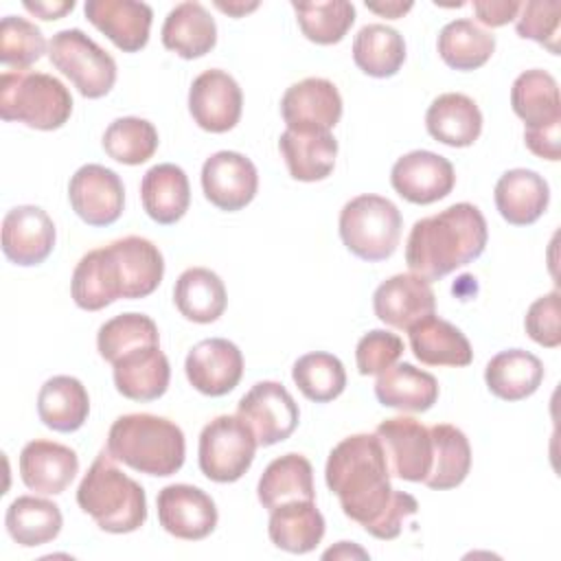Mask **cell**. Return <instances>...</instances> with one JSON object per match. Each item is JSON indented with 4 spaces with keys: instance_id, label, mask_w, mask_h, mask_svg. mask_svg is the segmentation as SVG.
I'll return each mask as SVG.
<instances>
[{
    "instance_id": "6da1fadb",
    "label": "cell",
    "mask_w": 561,
    "mask_h": 561,
    "mask_svg": "<svg viewBox=\"0 0 561 561\" xmlns=\"http://www.w3.org/2000/svg\"><path fill=\"white\" fill-rule=\"evenodd\" d=\"M324 480L337 495L342 513L383 541L399 537L403 522L419 511L410 493L392 489L377 434H353L340 440L327 458Z\"/></svg>"
},
{
    "instance_id": "7a4b0ae2",
    "label": "cell",
    "mask_w": 561,
    "mask_h": 561,
    "mask_svg": "<svg viewBox=\"0 0 561 561\" xmlns=\"http://www.w3.org/2000/svg\"><path fill=\"white\" fill-rule=\"evenodd\" d=\"M486 219L478 206L458 202L414 221L405 241V263L425 280H440L476 261L486 248Z\"/></svg>"
},
{
    "instance_id": "3957f363",
    "label": "cell",
    "mask_w": 561,
    "mask_h": 561,
    "mask_svg": "<svg viewBox=\"0 0 561 561\" xmlns=\"http://www.w3.org/2000/svg\"><path fill=\"white\" fill-rule=\"evenodd\" d=\"M110 456L134 471L167 478L182 469L186 440L180 425L164 416L136 412L118 416L107 434Z\"/></svg>"
},
{
    "instance_id": "277c9868",
    "label": "cell",
    "mask_w": 561,
    "mask_h": 561,
    "mask_svg": "<svg viewBox=\"0 0 561 561\" xmlns=\"http://www.w3.org/2000/svg\"><path fill=\"white\" fill-rule=\"evenodd\" d=\"M79 508L96 526L112 535L138 530L147 519L145 489L123 473L107 449H103L77 489Z\"/></svg>"
},
{
    "instance_id": "5b68a950",
    "label": "cell",
    "mask_w": 561,
    "mask_h": 561,
    "mask_svg": "<svg viewBox=\"0 0 561 561\" xmlns=\"http://www.w3.org/2000/svg\"><path fill=\"white\" fill-rule=\"evenodd\" d=\"M72 114L70 90L53 75L31 70H4L0 75V116L26 127L53 131Z\"/></svg>"
},
{
    "instance_id": "8992f818",
    "label": "cell",
    "mask_w": 561,
    "mask_h": 561,
    "mask_svg": "<svg viewBox=\"0 0 561 561\" xmlns=\"http://www.w3.org/2000/svg\"><path fill=\"white\" fill-rule=\"evenodd\" d=\"M401 213L399 208L373 193L348 199L340 210V237L342 243L357 259L377 263L394 254L401 239Z\"/></svg>"
},
{
    "instance_id": "52a82bcc",
    "label": "cell",
    "mask_w": 561,
    "mask_h": 561,
    "mask_svg": "<svg viewBox=\"0 0 561 561\" xmlns=\"http://www.w3.org/2000/svg\"><path fill=\"white\" fill-rule=\"evenodd\" d=\"M50 64L85 99L105 96L116 83V61L81 28H64L48 42Z\"/></svg>"
},
{
    "instance_id": "ba28073f",
    "label": "cell",
    "mask_w": 561,
    "mask_h": 561,
    "mask_svg": "<svg viewBox=\"0 0 561 561\" xmlns=\"http://www.w3.org/2000/svg\"><path fill=\"white\" fill-rule=\"evenodd\" d=\"M256 447V436L241 416L221 414L199 434V469L213 482H237L252 467Z\"/></svg>"
},
{
    "instance_id": "9c48e42d",
    "label": "cell",
    "mask_w": 561,
    "mask_h": 561,
    "mask_svg": "<svg viewBox=\"0 0 561 561\" xmlns=\"http://www.w3.org/2000/svg\"><path fill=\"white\" fill-rule=\"evenodd\" d=\"M237 416L248 423L259 447H270L294 434L300 410L283 383L259 381L241 397Z\"/></svg>"
},
{
    "instance_id": "30bf717a",
    "label": "cell",
    "mask_w": 561,
    "mask_h": 561,
    "mask_svg": "<svg viewBox=\"0 0 561 561\" xmlns=\"http://www.w3.org/2000/svg\"><path fill=\"white\" fill-rule=\"evenodd\" d=\"M388 462L390 476L408 482H423L432 469L430 427L412 416H392L375 430Z\"/></svg>"
},
{
    "instance_id": "8fae6325",
    "label": "cell",
    "mask_w": 561,
    "mask_h": 561,
    "mask_svg": "<svg viewBox=\"0 0 561 561\" xmlns=\"http://www.w3.org/2000/svg\"><path fill=\"white\" fill-rule=\"evenodd\" d=\"M68 199L88 226H112L123 213L125 186L116 171L103 164H83L70 178Z\"/></svg>"
},
{
    "instance_id": "7c38bea8",
    "label": "cell",
    "mask_w": 561,
    "mask_h": 561,
    "mask_svg": "<svg viewBox=\"0 0 561 561\" xmlns=\"http://www.w3.org/2000/svg\"><path fill=\"white\" fill-rule=\"evenodd\" d=\"M241 110V88L226 70L210 68L193 79L188 90V112L202 129L210 134L230 131L239 123Z\"/></svg>"
},
{
    "instance_id": "4fadbf2b",
    "label": "cell",
    "mask_w": 561,
    "mask_h": 561,
    "mask_svg": "<svg viewBox=\"0 0 561 561\" xmlns=\"http://www.w3.org/2000/svg\"><path fill=\"white\" fill-rule=\"evenodd\" d=\"M202 191L219 210H241L259 191L256 167L239 151H217L202 167Z\"/></svg>"
},
{
    "instance_id": "5bb4252c",
    "label": "cell",
    "mask_w": 561,
    "mask_h": 561,
    "mask_svg": "<svg viewBox=\"0 0 561 561\" xmlns=\"http://www.w3.org/2000/svg\"><path fill=\"white\" fill-rule=\"evenodd\" d=\"M390 184L403 199L425 206L451 193L456 173L447 158L427 149H414L392 164Z\"/></svg>"
},
{
    "instance_id": "9a60e30c",
    "label": "cell",
    "mask_w": 561,
    "mask_h": 561,
    "mask_svg": "<svg viewBox=\"0 0 561 561\" xmlns=\"http://www.w3.org/2000/svg\"><path fill=\"white\" fill-rule=\"evenodd\" d=\"M158 522L160 526L186 541L208 537L217 526V506L213 497L193 484H169L158 493Z\"/></svg>"
},
{
    "instance_id": "2e32d148",
    "label": "cell",
    "mask_w": 561,
    "mask_h": 561,
    "mask_svg": "<svg viewBox=\"0 0 561 561\" xmlns=\"http://www.w3.org/2000/svg\"><path fill=\"white\" fill-rule=\"evenodd\" d=\"M188 383L206 397H224L237 388L243 377V355L226 337L197 342L184 362Z\"/></svg>"
},
{
    "instance_id": "e0dca14e",
    "label": "cell",
    "mask_w": 561,
    "mask_h": 561,
    "mask_svg": "<svg viewBox=\"0 0 561 561\" xmlns=\"http://www.w3.org/2000/svg\"><path fill=\"white\" fill-rule=\"evenodd\" d=\"M55 224L39 206H15L2 219V252L20 267L44 263L55 248Z\"/></svg>"
},
{
    "instance_id": "ac0fdd59",
    "label": "cell",
    "mask_w": 561,
    "mask_h": 561,
    "mask_svg": "<svg viewBox=\"0 0 561 561\" xmlns=\"http://www.w3.org/2000/svg\"><path fill=\"white\" fill-rule=\"evenodd\" d=\"M280 114L287 129L331 131L342 118V96L333 81L307 77L285 90Z\"/></svg>"
},
{
    "instance_id": "d6986e66",
    "label": "cell",
    "mask_w": 561,
    "mask_h": 561,
    "mask_svg": "<svg viewBox=\"0 0 561 561\" xmlns=\"http://www.w3.org/2000/svg\"><path fill=\"white\" fill-rule=\"evenodd\" d=\"M375 316L399 331H408L436 309V296L430 280L416 274H394L373 294Z\"/></svg>"
},
{
    "instance_id": "ffe728a7",
    "label": "cell",
    "mask_w": 561,
    "mask_h": 561,
    "mask_svg": "<svg viewBox=\"0 0 561 561\" xmlns=\"http://www.w3.org/2000/svg\"><path fill=\"white\" fill-rule=\"evenodd\" d=\"M83 13L116 48L138 53L149 42L153 11L136 0H88Z\"/></svg>"
},
{
    "instance_id": "44dd1931",
    "label": "cell",
    "mask_w": 561,
    "mask_h": 561,
    "mask_svg": "<svg viewBox=\"0 0 561 561\" xmlns=\"http://www.w3.org/2000/svg\"><path fill=\"white\" fill-rule=\"evenodd\" d=\"M79 473L75 449L55 440H31L20 451V478L26 489L42 495L64 493Z\"/></svg>"
},
{
    "instance_id": "7402d4cb",
    "label": "cell",
    "mask_w": 561,
    "mask_h": 561,
    "mask_svg": "<svg viewBox=\"0 0 561 561\" xmlns=\"http://www.w3.org/2000/svg\"><path fill=\"white\" fill-rule=\"evenodd\" d=\"M114 386L131 401H156L169 388L171 366L160 344H145L127 351L114 364Z\"/></svg>"
},
{
    "instance_id": "603a6c76",
    "label": "cell",
    "mask_w": 561,
    "mask_h": 561,
    "mask_svg": "<svg viewBox=\"0 0 561 561\" xmlns=\"http://www.w3.org/2000/svg\"><path fill=\"white\" fill-rule=\"evenodd\" d=\"M278 149L294 180L318 182L329 178L335 167L337 140L322 129H285Z\"/></svg>"
},
{
    "instance_id": "cb8c5ba5",
    "label": "cell",
    "mask_w": 561,
    "mask_h": 561,
    "mask_svg": "<svg viewBox=\"0 0 561 561\" xmlns=\"http://www.w3.org/2000/svg\"><path fill=\"white\" fill-rule=\"evenodd\" d=\"M114 254L123 298L136 300L153 294L164 276V259L158 245L145 237H123L107 245Z\"/></svg>"
},
{
    "instance_id": "d4e9b609",
    "label": "cell",
    "mask_w": 561,
    "mask_h": 561,
    "mask_svg": "<svg viewBox=\"0 0 561 561\" xmlns=\"http://www.w3.org/2000/svg\"><path fill=\"white\" fill-rule=\"evenodd\" d=\"M493 197L504 221L530 226L546 213L550 186L537 171L511 169L500 175Z\"/></svg>"
},
{
    "instance_id": "484cf974",
    "label": "cell",
    "mask_w": 561,
    "mask_h": 561,
    "mask_svg": "<svg viewBox=\"0 0 561 561\" xmlns=\"http://www.w3.org/2000/svg\"><path fill=\"white\" fill-rule=\"evenodd\" d=\"M160 37L164 48L182 59H197L215 48L217 24L204 4L188 0L167 13Z\"/></svg>"
},
{
    "instance_id": "4316f807",
    "label": "cell",
    "mask_w": 561,
    "mask_h": 561,
    "mask_svg": "<svg viewBox=\"0 0 561 561\" xmlns=\"http://www.w3.org/2000/svg\"><path fill=\"white\" fill-rule=\"evenodd\" d=\"M70 294L75 305L85 311H99L123 298L118 267L107 245L90 250L79 259L72 272Z\"/></svg>"
},
{
    "instance_id": "83f0119b",
    "label": "cell",
    "mask_w": 561,
    "mask_h": 561,
    "mask_svg": "<svg viewBox=\"0 0 561 561\" xmlns=\"http://www.w3.org/2000/svg\"><path fill=\"white\" fill-rule=\"evenodd\" d=\"M430 136L447 147H469L480 138L482 112L462 92H445L432 101L425 114Z\"/></svg>"
},
{
    "instance_id": "f1b7e54d",
    "label": "cell",
    "mask_w": 561,
    "mask_h": 561,
    "mask_svg": "<svg viewBox=\"0 0 561 561\" xmlns=\"http://www.w3.org/2000/svg\"><path fill=\"white\" fill-rule=\"evenodd\" d=\"M410 348L425 366H469L473 359L467 335L434 313L408 329Z\"/></svg>"
},
{
    "instance_id": "f546056e",
    "label": "cell",
    "mask_w": 561,
    "mask_h": 561,
    "mask_svg": "<svg viewBox=\"0 0 561 561\" xmlns=\"http://www.w3.org/2000/svg\"><path fill=\"white\" fill-rule=\"evenodd\" d=\"M270 541L291 554L311 552L324 537V517L313 500L285 502L270 511Z\"/></svg>"
},
{
    "instance_id": "4dcf8cb0",
    "label": "cell",
    "mask_w": 561,
    "mask_h": 561,
    "mask_svg": "<svg viewBox=\"0 0 561 561\" xmlns=\"http://www.w3.org/2000/svg\"><path fill=\"white\" fill-rule=\"evenodd\" d=\"M145 213L162 226L180 221L191 204V186L182 167L162 162L151 167L140 182Z\"/></svg>"
},
{
    "instance_id": "1f68e13d",
    "label": "cell",
    "mask_w": 561,
    "mask_h": 561,
    "mask_svg": "<svg viewBox=\"0 0 561 561\" xmlns=\"http://www.w3.org/2000/svg\"><path fill=\"white\" fill-rule=\"evenodd\" d=\"M375 397L381 405L401 412H425L438 401V381L408 362L392 364L377 375Z\"/></svg>"
},
{
    "instance_id": "d6a6232c",
    "label": "cell",
    "mask_w": 561,
    "mask_h": 561,
    "mask_svg": "<svg viewBox=\"0 0 561 561\" xmlns=\"http://www.w3.org/2000/svg\"><path fill=\"white\" fill-rule=\"evenodd\" d=\"M39 421L55 432H77L90 414L85 386L70 375H55L44 381L37 394Z\"/></svg>"
},
{
    "instance_id": "836d02e7",
    "label": "cell",
    "mask_w": 561,
    "mask_h": 561,
    "mask_svg": "<svg viewBox=\"0 0 561 561\" xmlns=\"http://www.w3.org/2000/svg\"><path fill=\"white\" fill-rule=\"evenodd\" d=\"M484 381L491 394L504 401H522L537 392L543 381V364L524 348H508L493 355L484 368Z\"/></svg>"
},
{
    "instance_id": "e575fe53",
    "label": "cell",
    "mask_w": 561,
    "mask_h": 561,
    "mask_svg": "<svg viewBox=\"0 0 561 561\" xmlns=\"http://www.w3.org/2000/svg\"><path fill=\"white\" fill-rule=\"evenodd\" d=\"M256 495L267 511L294 500H316L311 462L302 454L274 458L259 478Z\"/></svg>"
},
{
    "instance_id": "d590c367",
    "label": "cell",
    "mask_w": 561,
    "mask_h": 561,
    "mask_svg": "<svg viewBox=\"0 0 561 561\" xmlns=\"http://www.w3.org/2000/svg\"><path fill=\"white\" fill-rule=\"evenodd\" d=\"M513 112L526 123V129L561 123V99L557 79L539 68L522 72L511 88Z\"/></svg>"
},
{
    "instance_id": "8d00e7d4",
    "label": "cell",
    "mask_w": 561,
    "mask_h": 561,
    "mask_svg": "<svg viewBox=\"0 0 561 561\" xmlns=\"http://www.w3.org/2000/svg\"><path fill=\"white\" fill-rule=\"evenodd\" d=\"M173 302L186 320L208 324L226 311L228 296L224 280L213 270L188 267L175 280Z\"/></svg>"
},
{
    "instance_id": "74e56055",
    "label": "cell",
    "mask_w": 561,
    "mask_h": 561,
    "mask_svg": "<svg viewBox=\"0 0 561 561\" xmlns=\"http://www.w3.org/2000/svg\"><path fill=\"white\" fill-rule=\"evenodd\" d=\"M432 436V469L423 480L425 486L445 491L465 482L471 469V445L462 430L449 423L430 427Z\"/></svg>"
},
{
    "instance_id": "f35d334b",
    "label": "cell",
    "mask_w": 561,
    "mask_h": 561,
    "mask_svg": "<svg viewBox=\"0 0 561 561\" xmlns=\"http://www.w3.org/2000/svg\"><path fill=\"white\" fill-rule=\"evenodd\" d=\"M4 526L15 543L35 548L53 541L61 533L64 517L55 502L35 495H20L9 504Z\"/></svg>"
},
{
    "instance_id": "ab89813d",
    "label": "cell",
    "mask_w": 561,
    "mask_h": 561,
    "mask_svg": "<svg viewBox=\"0 0 561 561\" xmlns=\"http://www.w3.org/2000/svg\"><path fill=\"white\" fill-rule=\"evenodd\" d=\"M353 61L368 77L386 79L405 61L403 35L386 24H366L353 39Z\"/></svg>"
},
{
    "instance_id": "60d3db41",
    "label": "cell",
    "mask_w": 561,
    "mask_h": 561,
    "mask_svg": "<svg viewBox=\"0 0 561 561\" xmlns=\"http://www.w3.org/2000/svg\"><path fill=\"white\" fill-rule=\"evenodd\" d=\"M440 59L454 70H476L484 66L495 50V35L476 22L460 18L447 22L436 42Z\"/></svg>"
},
{
    "instance_id": "b9f144b4",
    "label": "cell",
    "mask_w": 561,
    "mask_h": 561,
    "mask_svg": "<svg viewBox=\"0 0 561 561\" xmlns=\"http://www.w3.org/2000/svg\"><path fill=\"white\" fill-rule=\"evenodd\" d=\"M291 379L298 390L316 403H327L337 399L346 388L344 364L324 351L307 353L296 359L291 368Z\"/></svg>"
},
{
    "instance_id": "7bdbcfd3",
    "label": "cell",
    "mask_w": 561,
    "mask_h": 561,
    "mask_svg": "<svg viewBox=\"0 0 561 561\" xmlns=\"http://www.w3.org/2000/svg\"><path fill=\"white\" fill-rule=\"evenodd\" d=\"M291 7L296 11V20L302 35L309 42L320 46L342 42L355 22V7L346 0H329V2L291 0Z\"/></svg>"
},
{
    "instance_id": "ee69618b",
    "label": "cell",
    "mask_w": 561,
    "mask_h": 561,
    "mask_svg": "<svg viewBox=\"0 0 561 561\" xmlns=\"http://www.w3.org/2000/svg\"><path fill=\"white\" fill-rule=\"evenodd\" d=\"M158 129L147 118L123 116L107 125L103 134L105 153L121 164H142L158 149Z\"/></svg>"
},
{
    "instance_id": "f6af8a7d",
    "label": "cell",
    "mask_w": 561,
    "mask_h": 561,
    "mask_svg": "<svg viewBox=\"0 0 561 561\" xmlns=\"http://www.w3.org/2000/svg\"><path fill=\"white\" fill-rule=\"evenodd\" d=\"M145 344H160L158 327L145 313L129 311L114 316L107 322H103L96 333L99 355L110 364H114L127 351Z\"/></svg>"
},
{
    "instance_id": "bcb514c9",
    "label": "cell",
    "mask_w": 561,
    "mask_h": 561,
    "mask_svg": "<svg viewBox=\"0 0 561 561\" xmlns=\"http://www.w3.org/2000/svg\"><path fill=\"white\" fill-rule=\"evenodd\" d=\"M46 39L31 20L4 15L0 22V61L9 68L24 70L42 59Z\"/></svg>"
},
{
    "instance_id": "7dc6e473",
    "label": "cell",
    "mask_w": 561,
    "mask_h": 561,
    "mask_svg": "<svg viewBox=\"0 0 561 561\" xmlns=\"http://www.w3.org/2000/svg\"><path fill=\"white\" fill-rule=\"evenodd\" d=\"M515 31L524 39H533L559 55L561 31V2L559 0H530L519 7L515 18Z\"/></svg>"
},
{
    "instance_id": "c3c4849f",
    "label": "cell",
    "mask_w": 561,
    "mask_h": 561,
    "mask_svg": "<svg viewBox=\"0 0 561 561\" xmlns=\"http://www.w3.org/2000/svg\"><path fill=\"white\" fill-rule=\"evenodd\" d=\"M405 346L403 340L386 329H373L357 342L355 364L359 375H379L390 368L401 355Z\"/></svg>"
},
{
    "instance_id": "681fc988",
    "label": "cell",
    "mask_w": 561,
    "mask_h": 561,
    "mask_svg": "<svg viewBox=\"0 0 561 561\" xmlns=\"http://www.w3.org/2000/svg\"><path fill=\"white\" fill-rule=\"evenodd\" d=\"M524 329L530 340L546 348H557L561 344V327H559V291H550L537 298L524 318Z\"/></svg>"
},
{
    "instance_id": "f907efd6",
    "label": "cell",
    "mask_w": 561,
    "mask_h": 561,
    "mask_svg": "<svg viewBox=\"0 0 561 561\" xmlns=\"http://www.w3.org/2000/svg\"><path fill=\"white\" fill-rule=\"evenodd\" d=\"M524 142L535 156L557 162L561 158V123L524 129Z\"/></svg>"
},
{
    "instance_id": "816d5d0a",
    "label": "cell",
    "mask_w": 561,
    "mask_h": 561,
    "mask_svg": "<svg viewBox=\"0 0 561 561\" xmlns=\"http://www.w3.org/2000/svg\"><path fill=\"white\" fill-rule=\"evenodd\" d=\"M522 2L517 0H476L473 13L484 26H504L517 18Z\"/></svg>"
},
{
    "instance_id": "f5cc1de1",
    "label": "cell",
    "mask_w": 561,
    "mask_h": 561,
    "mask_svg": "<svg viewBox=\"0 0 561 561\" xmlns=\"http://www.w3.org/2000/svg\"><path fill=\"white\" fill-rule=\"evenodd\" d=\"M24 9L31 11L33 15L50 22V20H59L68 11H72L75 9V0H53V2L50 0H35V2L26 0Z\"/></svg>"
},
{
    "instance_id": "db71d44e",
    "label": "cell",
    "mask_w": 561,
    "mask_h": 561,
    "mask_svg": "<svg viewBox=\"0 0 561 561\" xmlns=\"http://www.w3.org/2000/svg\"><path fill=\"white\" fill-rule=\"evenodd\" d=\"M366 9L373 13H379L383 18L397 20L412 9V2H397V0L394 2H366Z\"/></svg>"
},
{
    "instance_id": "11a10c76",
    "label": "cell",
    "mask_w": 561,
    "mask_h": 561,
    "mask_svg": "<svg viewBox=\"0 0 561 561\" xmlns=\"http://www.w3.org/2000/svg\"><path fill=\"white\" fill-rule=\"evenodd\" d=\"M353 554H357V557H364V559L368 557V554H366L362 548H357V546H351L348 541H340V546H337V548H331V550H327L322 557H324V559H331V557H333V559H337V557H353Z\"/></svg>"
},
{
    "instance_id": "9f6ffc18",
    "label": "cell",
    "mask_w": 561,
    "mask_h": 561,
    "mask_svg": "<svg viewBox=\"0 0 561 561\" xmlns=\"http://www.w3.org/2000/svg\"><path fill=\"white\" fill-rule=\"evenodd\" d=\"M259 7V2H250V4H243V2H217V9H221V11H226L228 15H232V18H241L243 13H248V11H254Z\"/></svg>"
}]
</instances>
